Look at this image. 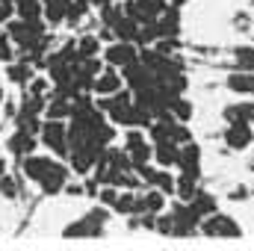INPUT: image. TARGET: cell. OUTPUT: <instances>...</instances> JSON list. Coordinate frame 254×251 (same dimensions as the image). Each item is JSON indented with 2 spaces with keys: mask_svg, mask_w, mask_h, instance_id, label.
Instances as JSON below:
<instances>
[{
  "mask_svg": "<svg viewBox=\"0 0 254 251\" xmlns=\"http://www.w3.org/2000/svg\"><path fill=\"white\" fill-rule=\"evenodd\" d=\"M39 133H42V142H45L54 154H60V157L68 154V127H65L63 119H48Z\"/></svg>",
  "mask_w": 254,
  "mask_h": 251,
  "instance_id": "cell-2",
  "label": "cell"
},
{
  "mask_svg": "<svg viewBox=\"0 0 254 251\" xmlns=\"http://www.w3.org/2000/svg\"><path fill=\"white\" fill-rule=\"evenodd\" d=\"M252 142H254V130L249 127V122H234V125H228V130H225V145H228L231 151H246Z\"/></svg>",
  "mask_w": 254,
  "mask_h": 251,
  "instance_id": "cell-5",
  "label": "cell"
},
{
  "mask_svg": "<svg viewBox=\"0 0 254 251\" xmlns=\"http://www.w3.org/2000/svg\"><path fill=\"white\" fill-rule=\"evenodd\" d=\"M3 172H6V163H3V160H0V178H3Z\"/></svg>",
  "mask_w": 254,
  "mask_h": 251,
  "instance_id": "cell-28",
  "label": "cell"
},
{
  "mask_svg": "<svg viewBox=\"0 0 254 251\" xmlns=\"http://www.w3.org/2000/svg\"><path fill=\"white\" fill-rule=\"evenodd\" d=\"M15 18V0H0V24H9Z\"/></svg>",
  "mask_w": 254,
  "mask_h": 251,
  "instance_id": "cell-24",
  "label": "cell"
},
{
  "mask_svg": "<svg viewBox=\"0 0 254 251\" xmlns=\"http://www.w3.org/2000/svg\"><path fill=\"white\" fill-rule=\"evenodd\" d=\"M181 3H184V0H172V6H181Z\"/></svg>",
  "mask_w": 254,
  "mask_h": 251,
  "instance_id": "cell-29",
  "label": "cell"
},
{
  "mask_svg": "<svg viewBox=\"0 0 254 251\" xmlns=\"http://www.w3.org/2000/svg\"><path fill=\"white\" fill-rule=\"evenodd\" d=\"M98 54H101V39L83 36V39L77 42V57H80V60H89V57H98Z\"/></svg>",
  "mask_w": 254,
  "mask_h": 251,
  "instance_id": "cell-20",
  "label": "cell"
},
{
  "mask_svg": "<svg viewBox=\"0 0 254 251\" xmlns=\"http://www.w3.org/2000/svg\"><path fill=\"white\" fill-rule=\"evenodd\" d=\"M0 195H3V198H18V195H21V184H18V178L3 175V178H0Z\"/></svg>",
  "mask_w": 254,
  "mask_h": 251,
  "instance_id": "cell-22",
  "label": "cell"
},
{
  "mask_svg": "<svg viewBox=\"0 0 254 251\" xmlns=\"http://www.w3.org/2000/svg\"><path fill=\"white\" fill-rule=\"evenodd\" d=\"M42 0H15V12H18V18H24V21H39L42 18Z\"/></svg>",
  "mask_w": 254,
  "mask_h": 251,
  "instance_id": "cell-17",
  "label": "cell"
},
{
  "mask_svg": "<svg viewBox=\"0 0 254 251\" xmlns=\"http://www.w3.org/2000/svg\"><path fill=\"white\" fill-rule=\"evenodd\" d=\"M107 225V210H92L89 216H83L80 222L65 228V237H101Z\"/></svg>",
  "mask_w": 254,
  "mask_h": 251,
  "instance_id": "cell-3",
  "label": "cell"
},
{
  "mask_svg": "<svg viewBox=\"0 0 254 251\" xmlns=\"http://www.w3.org/2000/svg\"><path fill=\"white\" fill-rule=\"evenodd\" d=\"M0 104H3V89H0Z\"/></svg>",
  "mask_w": 254,
  "mask_h": 251,
  "instance_id": "cell-30",
  "label": "cell"
},
{
  "mask_svg": "<svg viewBox=\"0 0 254 251\" xmlns=\"http://www.w3.org/2000/svg\"><path fill=\"white\" fill-rule=\"evenodd\" d=\"M169 113H172V119H175V122H184V125H187V122L192 119V104L175 95V98H172V104H169Z\"/></svg>",
  "mask_w": 254,
  "mask_h": 251,
  "instance_id": "cell-19",
  "label": "cell"
},
{
  "mask_svg": "<svg viewBox=\"0 0 254 251\" xmlns=\"http://www.w3.org/2000/svg\"><path fill=\"white\" fill-rule=\"evenodd\" d=\"M122 74H119V68L116 65H110V68H104V71H98V77L92 80V89L104 98V95H116V92H122Z\"/></svg>",
  "mask_w": 254,
  "mask_h": 251,
  "instance_id": "cell-6",
  "label": "cell"
},
{
  "mask_svg": "<svg viewBox=\"0 0 254 251\" xmlns=\"http://www.w3.org/2000/svg\"><path fill=\"white\" fill-rule=\"evenodd\" d=\"M201 231L207 234V237H222V240H237V237H243V228L234 222V216H228V213H210V216H204L201 219Z\"/></svg>",
  "mask_w": 254,
  "mask_h": 251,
  "instance_id": "cell-1",
  "label": "cell"
},
{
  "mask_svg": "<svg viewBox=\"0 0 254 251\" xmlns=\"http://www.w3.org/2000/svg\"><path fill=\"white\" fill-rule=\"evenodd\" d=\"M127 154H130L133 169H136V166H145L154 157V148H148V142H145V136L139 130H130L127 133Z\"/></svg>",
  "mask_w": 254,
  "mask_h": 251,
  "instance_id": "cell-7",
  "label": "cell"
},
{
  "mask_svg": "<svg viewBox=\"0 0 254 251\" xmlns=\"http://www.w3.org/2000/svg\"><path fill=\"white\" fill-rule=\"evenodd\" d=\"M113 210H116V213H139V195L130 192V189H127V192H119Z\"/></svg>",
  "mask_w": 254,
  "mask_h": 251,
  "instance_id": "cell-18",
  "label": "cell"
},
{
  "mask_svg": "<svg viewBox=\"0 0 254 251\" xmlns=\"http://www.w3.org/2000/svg\"><path fill=\"white\" fill-rule=\"evenodd\" d=\"M45 92H48V80H33V83H30V95L42 98Z\"/></svg>",
  "mask_w": 254,
  "mask_h": 251,
  "instance_id": "cell-26",
  "label": "cell"
},
{
  "mask_svg": "<svg viewBox=\"0 0 254 251\" xmlns=\"http://www.w3.org/2000/svg\"><path fill=\"white\" fill-rule=\"evenodd\" d=\"M30 77H33V68L27 63H18V65L9 63V80H12V83H27Z\"/></svg>",
  "mask_w": 254,
  "mask_h": 251,
  "instance_id": "cell-21",
  "label": "cell"
},
{
  "mask_svg": "<svg viewBox=\"0 0 254 251\" xmlns=\"http://www.w3.org/2000/svg\"><path fill=\"white\" fill-rule=\"evenodd\" d=\"M192 213L198 216V219H204V216H210V213H216V198L210 195V192H195V198L190 201Z\"/></svg>",
  "mask_w": 254,
  "mask_h": 251,
  "instance_id": "cell-16",
  "label": "cell"
},
{
  "mask_svg": "<svg viewBox=\"0 0 254 251\" xmlns=\"http://www.w3.org/2000/svg\"><path fill=\"white\" fill-rule=\"evenodd\" d=\"M65 184H68V169H65L63 163H54L51 172L39 181V187H42L45 195H57L60 189H65Z\"/></svg>",
  "mask_w": 254,
  "mask_h": 251,
  "instance_id": "cell-9",
  "label": "cell"
},
{
  "mask_svg": "<svg viewBox=\"0 0 254 251\" xmlns=\"http://www.w3.org/2000/svg\"><path fill=\"white\" fill-rule=\"evenodd\" d=\"M228 89L237 92V95H254V71H249V68L234 71L228 77Z\"/></svg>",
  "mask_w": 254,
  "mask_h": 251,
  "instance_id": "cell-12",
  "label": "cell"
},
{
  "mask_svg": "<svg viewBox=\"0 0 254 251\" xmlns=\"http://www.w3.org/2000/svg\"><path fill=\"white\" fill-rule=\"evenodd\" d=\"M33 148H36V139H33V133H27V130H18V133L9 139V151H12L15 157H27V154H33Z\"/></svg>",
  "mask_w": 254,
  "mask_h": 251,
  "instance_id": "cell-14",
  "label": "cell"
},
{
  "mask_svg": "<svg viewBox=\"0 0 254 251\" xmlns=\"http://www.w3.org/2000/svg\"><path fill=\"white\" fill-rule=\"evenodd\" d=\"M12 39L9 36H0V63H12Z\"/></svg>",
  "mask_w": 254,
  "mask_h": 251,
  "instance_id": "cell-25",
  "label": "cell"
},
{
  "mask_svg": "<svg viewBox=\"0 0 254 251\" xmlns=\"http://www.w3.org/2000/svg\"><path fill=\"white\" fill-rule=\"evenodd\" d=\"M163 207H166V192H160L157 187L139 195V213H160Z\"/></svg>",
  "mask_w": 254,
  "mask_h": 251,
  "instance_id": "cell-13",
  "label": "cell"
},
{
  "mask_svg": "<svg viewBox=\"0 0 254 251\" xmlns=\"http://www.w3.org/2000/svg\"><path fill=\"white\" fill-rule=\"evenodd\" d=\"M225 122L228 125H234V122H254V104L249 101H240V104H231L228 110H225Z\"/></svg>",
  "mask_w": 254,
  "mask_h": 251,
  "instance_id": "cell-15",
  "label": "cell"
},
{
  "mask_svg": "<svg viewBox=\"0 0 254 251\" xmlns=\"http://www.w3.org/2000/svg\"><path fill=\"white\" fill-rule=\"evenodd\" d=\"M57 160H51V157H36V154H27L24 157V175L30 178V181H42L48 172H51V166H54Z\"/></svg>",
  "mask_w": 254,
  "mask_h": 251,
  "instance_id": "cell-11",
  "label": "cell"
},
{
  "mask_svg": "<svg viewBox=\"0 0 254 251\" xmlns=\"http://www.w3.org/2000/svg\"><path fill=\"white\" fill-rule=\"evenodd\" d=\"M154 160H157L163 169L178 166V160H181V145H178V142H172V139L154 142Z\"/></svg>",
  "mask_w": 254,
  "mask_h": 251,
  "instance_id": "cell-10",
  "label": "cell"
},
{
  "mask_svg": "<svg viewBox=\"0 0 254 251\" xmlns=\"http://www.w3.org/2000/svg\"><path fill=\"white\" fill-rule=\"evenodd\" d=\"M243 198H249V189L246 187H237L234 192H231V201H243Z\"/></svg>",
  "mask_w": 254,
  "mask_h": 251,
  "instance_id": "cell-27",
  "label": "cell"
},
{
  "mask_svg": "<svg viewBox=\"0 0 254 251\" xmlns=\"http://www.w3.org/2000/svg\"><path fill=\"white\" fill-rule=\"evenodd\" d=\"M178 169H181L184 175H192V178H198V175H201V148H198L195 142H184V145H181Z\"/></svg>",
  "mask_w": 254,
  "mask_h": 251,
  "instance_id": "cell-8",
  "label": "cell"
},
{
  "mask_svg": "<svg viewBox=\"0 0 254 251\" xmlns=\"http://www.w3.org/2000/svg\"><path fill=\"white\" fill-rule=\"evenodd\" d=\"M104 60H107V65H116V68H125V65L136 63V60H139V54H136V48H133V42H125V39H119L116 45H110V48L104 51Z\"/></svg>",
  "mask_w": 254,
  "mask_h": 251,
  "instance_id": "cell-4",
  "label": "cell"
},
{
  "mask_svg": "<svg viewBox=\"0 0 254 251\" xmlns=\"http://www.w3.org/2000/svg\"><path fill=\"white\" fill-rule=\"evenodd\" d=\"M160 234H166V237H172L175 234V216H157V225H154Z\"/></svg>",
  "mask_w": 254,
  "mask_h": 251,
  "instance_id": "cell-23",
  "label": "cell"
}]
</instances>
